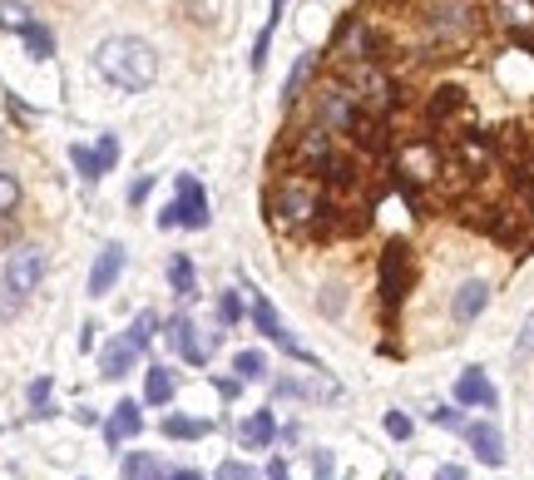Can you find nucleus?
Here are the masks:
<instances>
[{"label": "nucleus", "instance_id": "1", "mask_svg": "<svg viewBox=\"0 0 534 480\" xmlns=\"http://www.w3.org/2000/svg\"><path fill=\"white\" fill-rule=\"evenodd\" d=\"M95 70L114 89L139 95V89H149L159 80V55H154V45L134 40V35H114V40H104L95 50Z\"/></svg>", "mask_w": 534, "mask_h": 480}, {"label": "nucleus", "instance_id": "2", "mask_svg": "<svg viewBox=\"0 0 534 480\" xmlns=\"http://www.w3.org/2000/svg\"><path fill=\"white\" fill-rule=\"evenodd\" d=\"M321 198H327V193H321L312 179H288L278 189V198H272V214H278V223H288V228H312L317 214H321Z\"/></svg>", "mask_w": 534, "mask_h": 480}, {"label": "nucleus", "instance_id": "3", "mask_svg": "<svg viewBox=\"0 0 534 480\" xmlns=\"http://www.w3.org/2000/svg\"><path fill=\"white\" fill-rule=\"evenodd\" d=\"M45 267H50V257H45V248H11V257H5V273H0V288L15 292V298H30L35 288H40Z\"/></svg>", "mask_w": 534, "mask_h": 480}, {"label": "nucleus", "instance_id": "4", "mask_svg": "<svg viewBox=\"0 0 534 480\" xmlns=\"http://www.w3.org/2000/svg\"><path fill=\"white\" fill-rule=\"evenodd\" d=\"M179 203L173 208H163L159 214V228H208V193H204V183L193 179V173H179Z\"/></svg>", "mask_w": 534, "mask_h": 480}, {"label": "nucleus", "instance_id": "5", "mask_svg": "<svg viewBox=\"0 0 534 480\" xmlns=\"http://www.w3.org/2000/svg\"><path fill=\"white\" fill-rule=\"evenodd\" d=\"M411 292V253L401 238H391V243L381 248V302L386 312L401 307V298Z\"/></svg>", "mask_w": 534, "mask_h": 480}, {"label": "nucleus", "instance_id": "6", "mask_svg": "<svg viewBox=\"0 0 534 480\" xmlns=\"http://www.w3.org/2000/svg\"><path fill=\"white\" fill-rule=\"evenodd\" d=\"M119 273H124V243H104V253H99L95 267H89V298H104V292L119 282Z\"/></svg>", "mask_w": 534, "mask_h": 480}, {"label": "nucleus", "instance_id": "7", "mask_svg": "<svg viewBox=\"0 0 534 480\" xmlns=\"http://www.w3.org/2000/svg\"><path fill=\"white\" fill-rule=\"evenodd\" d=\"M169 341H173V352H179L188 366H204V362H208V341L198 337L193 317H173V322H169Z\"/></svg>", "mask_w": 534, "mask_h": 480}, {"label": "nucleus", "instance_id": "8", "mask_svg": "<svg viewBox=\"0 0 534 480\" xmlns=\"http://www.w3.org/2000/svg\"><path fill=\"white\" fill-rule=\"evenodd\" d=\"M134 357H139V347H134V337H109L104 352H99V376L104 382H119V376H129V366H134Z\"/></svg>", "mask_w": 534, "mask_h": 480}, {"label": "nucleus", "instance_id": "9", "mask_svg": "<svg viewBox=\"0 0 534 480\" xmlns=\"http://www.w3.org/2000/svg\"><path fill=\"white\" fill-rule=\"evenodd\" d=\"M485 302H490V282L485 278H465L455 288V302H450V312H455V322L465 327V322H475L485 312Z\"/></svg>", "mask_w": 534, "mask_h": 480}, {"label": "nucleus", "instance_id": "10", "mask_svg": "<svg viewBox=\"0 0 534 480\" xmlns=\"http://www.w3.org/2000/svg\"><path fill=\"white\" fill-rule=\"evenodd\" d=\"M253 322H257V332H263L267 341H278V347H288L292 357H302V362H307V352H302L297 341L288 337V327H282L278 307H272V302H267V298H253Z\"/></svg>", "mask_w": 534, "mask_h": 480}, {"label": "nucleus", "instance_id": "11", "mask_svg": "<svg viewBox=\"0 0 534 480\" xmlns=\"http://www.w3.org/2000/svg\"><path fill=\"white\" fill-rule=\"evenodd\" d=\"M144 431V411H139V401H119L114 411H109V421H104V441L109 446H119V441H129V436H139Z\"/></svg>", "mask_w": 534, "mask_h": 480}, {"label": "nucleus", "instance_id": "12", "mask_svg": "<svg viewBox=\"0 0 534 480\" xmlns=\"http://www.w3.org/2000/svg\"><path fill=\"white\" fill-rule=\"evenodd\" d=\"M455 401L460 406H495L500 396H495L490 376H485L480 366H465V372H460V382H455Z\"/></svg>", "mask_w": 534, "mask_h": 480}, {"label": "nucleus", "instance_id": "13", "mask_svg": "<svg viewBox=\"0 0 534 480\" xmlns=\"http://www.w3.org/2000/svg\"><path fill=\"white\" fill-rule=\"evenodd\" d=\"M465 441H471V451L485 460V466H500V460H505L500 426H490V421H475V426H465Z\"/></svg>", "mask_w": 534, "mask_h": 480}, {"label": "nucleus", "instance_id": "14", "mask_svg": "<svg viewBox=\"0 0 534 480\" xmlns=\"http://www.w3.org/2000/svg\"><path fill=\"white\" fill-rule=\"evenodd\" d=\"M238 441H243L247 451H263L278 441V421H272V411H257V417H247L243 426H238Z\"/></svg>", "mask_w": 534, "mask_h": 480}, {"label": "nucleus", "instance_id": "15", "mask_svg": "<svg viewBox=\"0 0 534 480\" xmlns=\"http://www.w3.org/2000/svg\"><path fill=\"white\" fill-rule=\"evenodd\" d=\"M173 392H179V382H173L169 366H149V376H144V401H149V406H169Z\"/></svg>", "mask_w": 534, "mask_h": 480}, {"label": "nucleus", "instance_id": "16", "mask_svg": "<svg viewBox=\"0 0 534 480\" xmlns=\"http://www.w3.org/2000/svg\"><path fill=\"white\" fill-rule=\"evenodd\" d=\"M455 109H465V95H460V85H440L436 95H430V105H426V119H430V124H446Z\"/></svg>", "mask_w": 534, "mask_h": 480}, {"label": "nucleus", "instance_id": "17", "mask_svg": "<svg viewBox=\"0 0 534 480\" xmlns=\"http://www.w3.org/2000/svg\"><path fill=\"white\" fill-rule=\"evenodd\" d=\"M208 431H213V421H204V417H163V436H173V441H198Z\"/></svg>", "mask_w": 534, "mask_h": 480}, {"label": "nucleus", "instance_id": "18", "mask_svg": "<svg viewBox=\"0 0 534 480\" xmlns=\"http://www.w3.org/2000/svg\"><path fill=\"white\" fill-rule=\"evenodd\" d=\"M70 164H75V173H79L85 183H95L99 173H109L104 159H99V149H89V144H70Z\"/></svg>", "mask_w": 534, "mask_h": 480}, {"label": "nucleus", "instance_id": "19", "mask_svg": "<svg viewBox=\"0 0 534 480\" xmlns=\"http://www.w3.org/2000/svg\"><path fill=\"white\" fill-rule=\"evenodd\" d=\"M282 11H288V0H272V15H267V25L257 30V45H253V70L263 75V64H267V45H272V30H278Z\"/></svg>", "mask_w": 534, "mask_h": 480}, {"label": "nucleus", "instance_id": "20", "mask_svg": "<svg viewBox=\"0 0 534 480\" xmlns=\"http://www.w3.org/2000/svg\"><path fill=\"white\" fill-rule=\"evenodd\" d=\"M169 282H173V292H179V298H193V292H198V278H193V263L183 253H173L169 257Z\"/></svg>", "mask_w": 534, "mask_h": 480}, {"label": "nucleus", "instance_id": "21", "mask_svg": "<svg viewBox=\"0 0 534 480\" xmlns=\"http://www.w3.org/2000/svg\"><path fill=\"white\" fill-rule=\"evenodd\" d=\"M124 480H163V466L149 451H134V456H124Z\"/></svg>", "mask_w": 534, "mask_h": 480}, {"label": "nucleus", "instance_id": "22", "mask_svg": "<svg viewBox=\"0 0 534 480\" xmlns=\"http://www.w3.org/2000/svg\"><path fill=\"white\" fill-rule=\"evenodd\" d=\"M21 40H25V50H30L35 60H50V55H54V35L45 30V25H35V21L21 30Z\"/></svg>", "mask_w": 534, "mask_h": 480}, {"label": "nucleus", "instance_id": "23", "mask_svg": "<svg viewBox=\"0 0 534 480\" xmlns=\"http://www.w3.org/2000/svg\"><path fill=\"white\" fill-rule=\"evenodd\" d=\"M30 25V5L25 0H0V30H25Z\"/></svg>", "mask_w": 534, "mask_h": 480}, {"label": "nucleus", "instance_id": "24", "mask_svg": "<svg viewBox=\"0 0 534 480\" xmlns=\"http://www.w3.org/2000/svg\"><path fill=\"white\" fill-rule=\"evenodd\" d=\"M30 411H35V417L54 411V382H50V376H35V382H30Z\"/></svg>", "mask_w": 534, "mask_h": 480}, {"label": "nucleus", "instance_id": "25", "mask_svg": "<svg viewBox=\"0 0 534 480\" xmlns=\"http://www.w3.org/2000/svg\"><path fill=\"white\" fill-rule=\"evenodd\" d=\"M312 64H317V55H297V64H292V80H288V89H282V105H292V99H297V89L307 85V75H312Z\"/></svg>", "mask_w": 534, "mask_h": 480}, {"label": "nucleus", "instance_id": "26", "mask_svg": "<svg viewBox=\"0 0 534 480\" xmlns=\"http://www.w3.org/2000/svg\"><path fill=\"white\" fill-rule=\"evenodd\" d=\"M263 372H267L263 352H238V357H233V376H243V382H257Z\"/></svg>", "mask_w": 534, "mask_h": 480}, {"label": "nucleus", "instance_id": "27", "mask_svg": "<svg viewBox=\"0 0 534 480\" xmlns=\"http://www.w3.org/2000/svg\"><path fill=\"white\" fill-rule=\"evenodd\" d=\"M154 332H159V317H154V312H139V317H134V327H129V337H134V347H149L154 341Z\"/></svg>", "mask_w": 534, "mask_h": 480}, {"label": "nucleus", "instance_id": "28", "mask_svg": "<svg viewBox=\"0 0 534 480\" xmlns=\"http://www.w3.org/2000/svg\"><path fill=\"white\" fill-rule=\"evenodd\" d=\"M218 322H223V327L243 322V298H238V292H218Z\"/></svg>", "mask_w": 534, "mask_h": 480}, {"label": "nucleus", "instance_id": "29", "mask_svg": "<svg viewBox=\"0 0 534 480\" xmlns=\"http://www.w3.org/2000/svg\"><path fill=\"white\" fill-rule=\"evenodd\" d=\"M15 203H21V183L15 173H0V214H15Z\"/></svg>", "mask_w": 534, "mask_h": 480}, {"label": "nucleus", "instance_id": "30", "mask_svg": "<svg viewBox=\"0 0 534 480\" xmlns=\"http://www.w3.org/2000/svg\"><path fill=\"white\" fill-rule=\"evenodd\" d=\"M218 480H257V470L243 466V460H223V466H218Z\"/></svg>", "mask_w": 534, "mask_h": 480}, {"label": "nucleus", "instance_id": "31", "mask_svg": "<svg viewBox=\"0 0 534 480\" xmlns=\"http://www.w3.org/2000/svg\"><path fill=\"white\" fill-rule=\"evenodd\" d=\"M514 357H534V312L524 317L520 337H514Z\"/></svg>", "mask_w": 534, "mask_h": 480}, {"label": "nucleus", "instance_id": "32", "mask_svg": "<svg viewBox=\"0 0 534 480\" xmlns=\"http://www.w3.org/2000/svg\"><path fill=\"white\" fill-rule=\"evenodd\" d=\"M386 431H391L396 441H411V431H416V426H411V417H401V411H386Z\"/></svg>", "mask_w": 534, "mask_h": 480}, {"label": "nucleus", "instance_id": "33", "mask_svg": "<svg viewBox=\"0 0 534 480\" xmlns=\"http://www.w3.org/2000/svg\"><path fill=\"white\" fill-rule=\"evenodd\" d=\"M154 193V173H144V179H134V189H129V208H139L144 198Z\"/></svg>", "mask_w": 534, "mask_h": 480}, {"label": "nucleus", "instance_id": "34", "mask_svg": "<svg viewBox=\"0 0 534 480\" xmlns=\"http://www.w3.org/2000/svg\"><path fill=\"white\" fill-rule=\"evenodd\" d=\"M95 149H99V159H104V169H114V164H119V139H114V134H104Z\"/></svg>", "mask_w": 534, "mask_h": 480}, {"label": "nucleus", "instance_id": "35", "mask_svg": "<svg viewBox=\"0 0 534 480\" xmlns=\"http://www.w3.org/2000/svg\"><path fill=\"white\" fill-rule=\"evenodd\" d=\"M238 392H243V376H218V396L223 401H238Z\"/></svg>", "mask_w": 534, "mask_h": 480}, {"label": "nucleus", "instance_id": "36", "mask_svg": "<svg viewBox=\"0 0 534 480\" xmlns=\"http://www.w3.org/2000/svg\"><path fill=\"white\" fill-rule=\"evenodd\" d=\"M15 243V223H11V214H0V253Z\"/></svg>", "mask_w": 534, "mask_h": 480}, {"label": "nucleus", "instance_id": "37", "mask_svg": "<svg viewBox=\"0 0 534 480\" xmlns=\"http://www.w3.org/2000/svg\"><path fill=\"white\" fill-rule=\"evenodd\" d=\"M436 480H471V476H465L460 466H440V470H436Z\"/></svg>", "mask_w": 534, "mask_h": 480}, {"label": "nucleus", "instance_id": "38", "mask_svg": "<svg viewBox=\"0 0 534 480\" xmlns=\"http://www.w3.org/2000/svg\"><path fill=\"white\" fill-rule=\"evenodd\" d=\"M337 302H346V292H337V288H327V298H321V307H327V312H337Z\"/></svg>", "mask_w": 534, "mask_h": 480}, {"label": "nucleus", "instance_id": "39", "mask_svg": "<svg viewBox=\"0 0 534 480\" xmlns=\"http://www.w3.org/2000/svg\"><path fill=\"white\" fill-rule=\"evenodd\" d=\"M430 421H440V426H460L455 411H430Z\"/></svg>", "mask_w": 534, "mask_h": 480}, {"label": "nucleus", "instance_id": "40", "mask_svg": "<svg viewBox=\"0 0 534 480\" xmlns=\"http://www.w3.org/2000/svg\"><path fill=\"white\" fill-rule=\"evenodd\" d=\"M317 470H321V480H331V456L327 451H317Z\"/></svg>", "mask_w": 534, "mask_h": 480}, {"label": "nucleus", "instance_id": "41", "mask_svg": "<svg viewBox=\"0 0 534 480\" xmlns=\"http://www.w3.org/2000/svg\"><path fill=\"white\" fill-rule=\"evenodd\" d=\"M267 480H288V466H282V460H272V466H267Z\"/></svg>", "mask_w": 534, "mask_h": 480}, {"label": "nucleus", "instance_id": "42", "mask_svg": "<svg viewBox=\"0 0 534 480\" xmlns=\"http://www.w3.org/2000/svg\"><path fill=\"white\" fill-rule=\"evenodd\" d=\"M163 480H204L198 470H173V476H163Z\"/></svg>", "mask_w": 534, "mask_h": 480}, {"label": "nucleus", "instance_id": "43", "mask_svg": "<svg viewBox=\"0 0 534 480\" xmlns=\"http://www.w3.org/2000/svg\"><path fill=\"white\" fill-rule=\"evenodd\" d=\"M386 480H401V476H386Z\"/></svg>", "mask_w": 534, "mask_h": 480}]
</instances>
